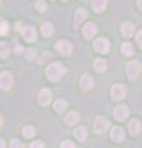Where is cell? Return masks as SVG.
Returning a JSON list of instances; mask_svg holds the SVG:
<instances>
[{
  "instance_id": "5bb4252c",
  "label": "cell",
  "mask_w": 142,
  "mask_h": 148,
  "mask_svg": "<svg viewBox=\"0 0 142 148\" xmlns=\"http://www.w3.org/2000/svg\"><path fill=\"white\" fill-rule=\"evenodd\" d=\"M111 138L116 142H121L123 138H125V131H123V128L119 127V126L114 127L111 131Z\"/></svg>"
},
{
  "instance_id": "484cf974",
  "label": "cell",
  "mask_w": 142,
  "mask_h": 148,
  "mask_svg": "<svg viewBox=\"0 0 142 148\" xmlns=\"http://www.w3.org/2000/svg\"><path fill=\"white\" fill-rule=\"evenodd\" d=\"M24 136L26 137V138H31V137H34L35 136V133H36V130H35V127H32V126H26L25 128H24Z\"/></svg>"
},
{
  "instance_id": "ffe728a7",
  "label": "cell",
  "mask_w": 142,
  "mask_h": 148,
  "mask_svg": "<svg viewBox=\"0 0 142 148\" xmlns=\"http://www.w3.org/2000/svg\"><path fill=\"white\" fill-rule=\"evenodd\" d=\"M74 136L78 141H84L86 136H88V132H86V128L83 127V126H80V127H78L74 130Z\"/></svg>"
},
{
  "instance_id": "cb8c5ba5",
  "label": "cell",
  "mask_w": 142,
  "mask_h": 148,
  "mask_svg": "<svg viewBox=\"0 0 142 148\" xmlns=\"http://www.w3.org/2000/svg\"><path fill=\"white\" fill-rule=\"evenodd\" d=\"M121 51H122V53L125 54V56H132L135 52V49H134V46H132L130 42H125L122 45V47H121Z\"/></svg>"
},
{
  "instance_id": "e0dca14e",
  "label": "cell",
  "mask_w": 142,
  "mask_h": 148,
  "mask_svg": "<svg viewBox=\"0 0 142 148\" xmlns=\"http://www.w3.org/2000/svg\"><path fill=\"white\" fill-rule=\"evenodd\" d=\"M121 32H122V35L125 37H130V36L134 35L135 27H134V25H132L131 22H125V24L122 25V27H121Z\"/></svg>"
},
{
  "instance_id": "4dcf8cb0",
  "label": "cell",
  "mask_w": 142,
  "mask_h": 148,
  "mask_svg": "<svg viewBox=\"0 0 142 148\" xmlns=\"http://www.w3.org/2000/svg\"><path fill=\"white\" fill-rule=\"evenodd\" d=\"M9 31V25L6 21H1V27H0V32H1V35H6Z\"/></svg>"
},
{
  "instance_id": "f546056e",
  "label": "cell",
  "mask_w": 142,
  "mask_h": 148,
  "mask_svg": "<svg viewBox=\"0 0 142 148\" xmlns=\"http://www.w3.org/2000/svg\"><path fill=\"white\" fill-rule=\"evenodd\" d=\"M10 148H24V145L19 140H12L10 142Z\"/></svg>"
},
{
  "instance_id": "d6a6232c",
  "label": "cell",
  "mask_w": 142,
  "mask_h": 148,
  "mask_svg": "<svg viewBox=\"0 0 142 148\" xmlns=\"http://www.w3.org/2000/svg\"><path fill=\"white\" fill-rule=\"evenodd\" d=\"M136 42H137V45H139L140 47L142 48V30L136 35Z\"/></svg>"
},
{
  "instance_id": "6da1fadb",
  "label": "cell",
  "mask_w": 142,
  "mask_h": 148,
  "mask_svg": "<svg viewBox=\"0 0 142 148\" xmlns=\"http://www.w3.org/2000/svg\"><path fill=\"white\" fill-rule=\"evenodd\" d=\"M67 73V68L63 66V64L54 62L52 64H49L47 67V71H46V74H47V78L52 82H57L62 75H64Z\"/></svg>"
},
{
  "instance_id": "d6986e66",
  "label": "cell",
  "mask_w": 142,
  "mask_h": 148,
  "mask_svg": "<svg viewBox=\"0 0 142 148\" xmlns=\"http://www.w3.org/2000/svg\"><path fill=\"white\" fill-rule=\"evenodd\" d=\"M91 5H93V9L97 12H102L106 9L108 3L105 1V0H94V1L91 3Z\"/></svg>"
},
{
  "instance_id": "4fadbf2b",
  "label": "cell",
  "mask_w": 142,
  "mask_h": 148,
  "mask_svg": "<svg viewBox=\"0 0 142 148\" xmlns=\"http://www.w3.org/2000/svg\"><path fill=\"white\" fill-rule=\"evenodd\" d=\"M86 14L88 12H86L85 9H79V10L75 11V15H74V27L75 29H78V26L85 20Z\"/></svg>"
},
{
  "instance_id": "2e32d148",
  "label": "cell",
  "mask_w": 142,
  "mask_h": 148,
  "mask_svg": "<svg viewBox=\"0 0 142 148\" xmlns=\"http://www.w3.org/2000/svg\"><path fill=\"white\" fill-rule=\"evenodd\" d=\"M67 108H68V104L64 99H57L54 101V110H56L57 112H59V114L64 112Z\"/></svg>"
},
{
  "instance_id": "30bf717a",
  "label": "cell",
  "mask_w": 142,
  "mask_h": 148,
  "mask_svg": "<svg viewBox=\"0 0 142 148\" xmlns=\"http://www.w3.org/2000/svg\"><path fill=\"white\" fill-rule=\"evenodd\" d=\"M22 36H24V38L27 41V42H34V41H36V38H37V35H36V30L35 27L32 26H26L22 29L21 31Z\"/></svg>"
},
{
  "instance_id": "ba28073f",
  "label": "cell",
  "mask_w": 142,
  "mask_h": 148,
  "mask_svg": "<svg viewBox=\"0 0 142 148\" xmlns=\"http://www.w3.org/2000/svg\"><path fill=\"white\" fill-rule=\"evenodd\" d=\"M94 48L100 53H106L109 51V48H110V43H109V41L106 38L100 37V38H98L94 42Z\"/></svg>"
},
{
  "instance_id": "603a6c76",
  "label": "cell",
  "mask_w": 142,
  "mask_h": 148,
  "mask_svg": "<svg viewBox=\"0 0 142 148\" xmlns=\"http://www.w3.org/2000/svg\"><path fill=\"white\" fill-rule=\"evenodd\" d=\"M22 54L25 56L27 61H32L36 57V49L34 48H22Z\"/></svg>"
},
{
  "instance_id": "d4e9b609",
  "label": "cell",
  "mask_w": 142,
  "mask_h": 148,
  "mask_svg": "<svg viewBox=\"0 0 142 148\" xmlns=\"http://www.w3.org/2000/svg\"><path fill=\"white\" fill-rule=\"evenodd\" d=\"M10 51H11V47L6 42L0 43V54H1V58H6L9 53H10Z\"/></svg>"
},
{
  "instance_id": "1f68e13d",
  "label": "cell",
  "mask_w": 142,
  "mask_h": 148,
  "mask_svg": "<svg viewBox=\"0 0 142 148\" xmlns=\"http://www.w3.org/2000/svg\"><path fill=\"white\" fill-rule=\"evenodd\" d=\"M30 148H45V143L42 141H35L31 143Z\"/></svg>"
},
{
  "instance_id": "e575fe53",
  "label": "cell",
  "mask_w": 142,
  "mask_h": 148,
  "mask_svg": "<svg viewBox=\"0 0 142 148\" xmlns=\"http://www.w3.org/2000/svg\"><path fill=\"white\" fill-rule=\"evenodd\" d=\"M137 4H139V8L141 9V10H142V0H140V1L139 3H137Z\"/></svg>"
},
{
  "instance_id": "277c9868",
  "label": "cell",
  "mask_w": 142,
  "mask_h": 148,
  "mask_svg": "<svg viewBox=\"0 0 142 148\" xmlns=\"http://www.w3.org/2000/svg\"><path fill=\"white\" fill-rule=\"evenodd\" d=\"M108 127H109V121L106 120V117L99 116V117L95 119L94 126H93V130H94L95 133H102L104 131H106Z\"/></svg>"
},
{
  "instance_id": "9a60e30c",
  "label": "cell",
  "mask_w": 142,
  "mask_h": 148,
  "mask_svg": "<svg viewBox=\"0 0 142 148\" xmlns=\"http://www.w3.org/2000/svg\"><path fill=\"white\" fill-rule=\"evenodd\" d=\"M129 131H130V133L131 135H134V136H136V135H139L140 133V131H141V123L137 121L136 119H132L131 121L129 122Z\"/></svg>"
},
{
  "instance_id": "8fae6325",
  "label": "cell",
  "mask_w": 142,
  "mask_h": 148,
  "mask_svg": "<svg viewBox=\"0 0 142 148\" xmlns=\"http://www.w3.org/2000/svg\"><path fill=\"white\" fill-rule=\"evenodd\" d=\"M93 85H94L93 78H91L89 74H84V75L82 77V79H80V88H82V90L88 91L89 89L93 88Z\"/></svg>"
},
{
  "instance_id": "52a82bcc",
  "label": "cell",
  "mask_w": 142,
  "mask_h": 148,
  "mask_svg": "<svg viewBox=\"0 0 142 148\" xmlns=\"http://www.w3.org/2000/svg\"><path fill=\"white\" fill-rule=\"evenodd\" d=\"M114 116L117 121H123L126 120L127 116H129V109L127 106L125 105H120V106H116L115 110H114Z\"/></svg>"
},
{
  "instance_id": "7402d4cb",
  "label": "cell",
  "mask_w": 142,
  "mask_h": 148,
  "mask_svg": "<svg viewBox=\"0 0 142 148\" xmlns=\"http://www.w3.org/2000/svg\"><path fill=\"white\" fill-rule=\"evenodd\" d=\"M53 31H54V29L49 22H46V24H43L41 26V34H42L45 37H49L53 34Z\"/></svg>"
},
{
  "instance_id": "7a4b0ae2",
  "label": "cell",
  "mask_w": 142,
  "mask_h": 148,
  "mask_svg": "<svg viewBox=\"0 0 142 148\" xmlns=\"http://www.w3.org/2000/svg\"><path fill=\"white\" fill-rule=\"evenodd\" d=\"M127 75H129L130 79H136L137 75L140 74L141 72V64L139 61H131L127 63Z\"/></svg>"
},
{
  "instance_id": "44dd1931",
  "label": "cell",
  "mask_w": 142,
  "mask_h": 148,
  "mask_svg": "<svg viewBox=\"0 0 142 148\" xmlns=\"http://www.w3.org/2000/svg\"><path fill=\"white\" fill-rule=\"evenodd\" d=\"M106 67H108V64H106V61L105 59H103V58H97L94 61V68H95V71L97 72H104L105 69H106Z\"/></svg>"
},
{
  "instance_id": "836d02e7",
  "label": "cell",
  "mask_w": 142,
  "mask_h": 148,
  "mask_svg": "<svg viewBox=\"0 0 142 148\" xmlns=\"http://www.w3.org/2000/svg\"><path fill=\"white\" fill-rule=\"evenodd\" d=\"M0 148H6V146H5V141H4V140H0Z\"/></svg>"
},
{
  "instance_id": "f1b7e54d",
  "label": "cell",
  "mask_w": 142,
  "mask_h": 148,
  "mask_svg": "<svg viewBox=\"0 0 142 148\" xmlns=\"http://www.w3.org/2000/svg\"><path fill=\"white\" fill-rule=\"evenodd\" d=\"M61 148H77V147H75V145H74V143H73L72 141L66 140V141H63V142H62Z\"/></svg>"
},
{
  "instance_id": "5b68a950",
  "label": "cell",
  "mask_w": 142,
  "mask_h": 148,
  "mask_svg": "<svg viewBox=\"0 0 142 148\" xmlns=\"http://www.w3.org/2000/svg\"><path fill=\"white\" fill-rule=\"evenodd\" d=\"M56 49H57L61 54L68 56V54L72 53L73 46H72L71 42H68V41H58V42L56 43Z\"/></svg>"
},
{
  "instance_id": "ac0fdd59",
  "label": "cell",
  "mask_w": 142,
  "mask_h": 148,
  "mask_svg": "<svg viewBox=\"0 0 142 148\" xmlns=\"http://www.w3.org/2000/svg\"><path fill=\"white\" fill-rule=\"evenodd\" d=\"M64 121L68 125H74L79 121V114L75 111H71L69 114H67V116L64 117Z\"/></svg>"
},
{
  "instance_id": "8992f818",
  "label": "cell",
  "mask_w": 142,
  "mask_h": 148,
  "mask_svg": "<svg viewBox=\"0 0 142 148\" xmlns=\"http://www.w3.org/2000/svg\"><path fill=\"white\" fill-rule=\"evenodd\" d=\"M111 95L115 100H121L126 96V88L122 84H115L111 88Z\"/></svg>"
},
{
  "instance_id": "7c38bea8",
  "label": "cell",
  "mask_w": 142,
  "mask_h": 148,
  "mask_svg": "<svg viewBox=\"0 0 142 148\" xmlns=\"http://www.w3.org/2000/svg\"><path fill=\"white\" fill-rule=\"evenodd\" d=\"M95 34H97V26L93 22H88L86 25H84L83 27V35L86 38H91Z\"/></svg>"
},
{
  "instance_id": "83f0119b",
  "label": "cell",
  "mask_w": 142,
  "mask_h": 148,
  "mask_svg": "<svg viewBox=\"0 0 142 148\" xmlns=\"http://www.w3.org/2000/svg\"><path fill=\"white\" fill-rule=\"evenodd\" d=\"M36 8H37V10L40 12H43L47 10V4H46V1H42V0H38L37 3H36Z\"/></svg>"
},
{
  "instance_id": "3957f363",
  "label": "cell",
  "mask_w": 142,
  "mask_h": 148,
  "mask_svg": "<svg viewBox=\"0 0 142 148\" xmlns=\"http://www.w3.org/2000/svg\"><path fill=\"white\" fill-rule=\"evenodd\" d=\"M12 82H14V78L11 75V73L9 72H3L1 75H0V86H1L3 90H10L11 86H12Z\"/></svg>"
},
{
  "instance_id": "9c48e42d",
  "label": "cell",
  "mask_w": 142,
  "mask_h": 148,
  "mask_svg": "<svg viewBox=\"0 0 142 148\" xmlns=\"http://www.w3.org/2000/svg\"><path fill=\"white\" fill-rule=\"evenodd\" d=\"M51 100H52V91L49 90V89L45 88V89H42V90L40 91V94H38V101H40L41 105L47 106L49 103H51Z\"/></svg>"
},
{
  "instance_id": "4316f807",
  "label": "cell",
  "mask_w": 142,
  "mask_h": 148,
  "mask_svg": "<svg viewBox=\"0 0 142 148\" xmlns=\"http://www.w3.org/2000/svg\"><path fill=\"white\" fill-rule=\"evenodd\" d=\"M51 58H52V53L45 52V53H42V56H41V57L38 58V64H45L46 62H48Z\"/></svg>"
}]
</instances>
